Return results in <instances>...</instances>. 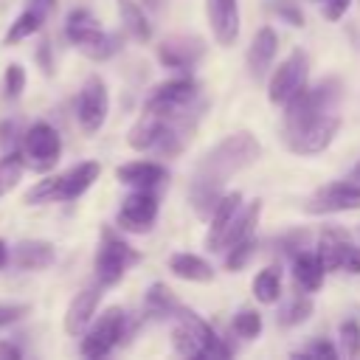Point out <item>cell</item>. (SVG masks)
Here are the masks:
<instances>
[{
    "label": "cell",
    "instance_id": "1",
    "mask_svg": "<svg viewBox=\"0 0 360 360\" xmlns=\"http://www.w3.org/2000/svg\"><path fill=\"white\" fill-rule=\"evenodd\" d=\"M259 155H262V143L256 141L253 132H233L208 149V155L197 163V177L222 186L233 174L256 163Z\"/></svg>",
    "mask_w": 360,
    "mask_h": 360
},
{
    "label": "cell",
    "instance_id": "2",
    "mask_svg": "<svg viewBox=\"0 0 360 360\" xmlns=\"http://www.w3.org/2000/svg\"><path fill=\"white\" fill-rule=\"evenodd\" d=\"M172 346L183 357H228L231 349L219 340V335L188 307L174 309V326H172Z\"/></svg>",
    "mask_w": 360,
    "mask_h": 360
},
{
    "label": "cell",
    "instance_id": "3",
    "mask_svg": "<svg viewBox=\"0 0 360 360\" xmlns=\"http://www.w3.org/2000/svg\"><path fill=\"white\" fill-rule=\"evenodd\" d=\"M65 37L90 59L96 62H104L110 59L115 51H118V37L107 34L98 28L96 17L84 8H73L68 14V22H65Z\"/></svg>",
    "mask_w": 360,
    "mask_h": 360
},
{
    "label": "cell",
    "instance_id": "4",
    "mask_svg": "<svg viewBox=\"0 0 360 360\" xmlns=\"http://www.w3.org/2000/svg\"><path fill=\"white\" fill-rule=\"evenodd\" d=\"M338 96H340V82H335V79H323L315 87L298 90L284 104V127H298V124H307V121L329 112V107L335 104Z\"/></svg>",
    "mask_w": 360,
    "mask_h": 360
},
{
    "label": "cell",
    "instance_id": "5",
    "mask_svg": "<svg viewBox=\"0 0 360 360\" xmlns=\"http://www.w3.org/2000/svg\"><path fill=\"white\" fill-rule=\"evenodd\" d=\"M338 129H340L338 115L323 112V115H318V118H312L307 124L284 127V143L295 155H318V152H323L335 141Z\"/></svg>",
    "mask_w": 360,
    "mask_h": 360
},
{
    "label": "cell",
    "instance_id": "6",
    "mask_svg": "<svg viewBox=\"0 0 360 360\" xmlns=\"http://www.w3.org/2000/svg\"><path fill=\"white\" fill-rule=\"evenodd\" d=\"M124 332H127V312L121 307H110L101 312V318L87 329V335L82 338V354L84 357H107L121 340H124Z\"/></svg>",
    "mask_w": 360,
    "mask_h": 360
},
{
    "label": "cell",
    "instance_id": "7",
    "mask_svg": "<svg viewBox=\"0 0 360 360\" xmlns=\"http://www.w3.org/2000/svg\"><path fill=\"white\" fill-rule=\"evenodd\" d=\"M62 155V138L48 121H37L22 138V163L34 172H51Z\"/></svg>",
    "mask_w": 360,
    "mask_h": 360
},
{
    "label": "cell",
    "instance_id": "8",
    "mask_svg": "<svg viewBox=\"0 0 360 360\" xmlns=\"http://www.w3.org/2000/svg\"><path fill=\"white\" fill-rule=\"evenodd\" d=\"M138 262V253L124 242L118 239L112 231H104L101 236V245H98V253H96V278L101 287H112L124 278V273L129 270V264Z\"/></svg>",
    "mask_w": 360,
    "mask_h": 360
},
{
    "label": "cell",
    "instance_id": "9",
    "mask_svg": "<svg viewBox=\"0 0 360 360\" xmlns=\"http://www.w3.org/2000/svg\"><path fill=\"white\" fill-rule=\"evenodd\" d=\"M329 270H346L352 276H360V245L352 242V236L340 228H326L318 239V250H315Z\"/></svg>",
    "mask_w": 360,
    "mask_h": 360
},
{
    "label": "cell",
    "instance_id": "10",
    "mask_svg": "<svg viewBox=\"0 0 360 360\" xmlns=\"http://www.w3.org/2000/svg\"><path fill=\"white\" fill-rule=\"evenodd\" d=\"M307 79H309V59L304 51H292L278 68L276 73L270 76V84H267V98L278 107H284L298 90L307 87Z\"/></svg>",
    "mask_w": 360,
    "mask_h": 360
},
{
    "label": "cell",
    "instance_id": "11",
    "mask_svg": "<svg viewBox=\"0 0 360 360\" xmlns=\"http://www.w3.org/2000/svg\"><path fill=\"white\" fill-rule=\"evenodd\" d=\"M197 98V82L191 76H177L152 87L143 110H155L163 115H186L183 110Z\"/></svg>",
    "mask_w": 360,
    "mask_h": 360
},
{
    "label": "cell",
    "instance_id": "12",
    "mask_svg": "<svg viewBox=\"0 0 360 360\" xmlns=\"http://www.w3.org/2000/svg\"><path fill=\"white\" fill-rule=\"evenodd\" d=\"M107 110H110V96H107V84L98 79V76H90L76 98V118L82 124V129L87 135L98 132L104 118H107Z\"/></svg>",
    "mask_w": 360,
    "mask_h": 360
},
{
    "label": "cell",
    "instance_id": "13",
    "mask_svg": "<svg viewBox=\"0 0 360 360\" xmlns=\"http://www.w3.org/2000/svg\"><path fill=\"white\" fill-rule=\"evenodd\" d=\"M158 217V197L152 194V188H135L118 211V228L129 231V233H146L152 228Z\"/></svg>",
    "mask_w": 360,
    "mask_h": 360
},
{
    "label": "cell",
    "instance_id": "14",
    "mask_svg": "<svg viewBox=\"0 0 360 360\" xmlns=\"http://www.w3.org/2000/svg\"><path fill=\"white\" fill-rule=\"evenodd\" d=\"M360 208V183L338 180L315 191V197L307 202L309 214H335V211H357Z\"/></svg>",
    "mask_w": 360,
    "mask_h": 360
},
{
    "label": "cell",
    "instance_id": "15",
    "mask_svg": "<svg viewBox=\"0 0 360 360\" xmlns=\"http://www.w3.org/2000/svg\"><path fill=\"white\" fill-rule=\"evenodd\" d=\"M202 53L205 45L197 37H169L158 45V59L166 68H180V70H191Z\"/></svg>",
    "mask_w": 360,
    "mask_h": 360
},
{
    "label": "cell",
    "instance_id": "16",
    "mask_svg": "<svg viewBox=\"0 0 360 360\" xmlns=\"http://www.w3.org/2000/svg\"><path fill=\"white\" fill-rule=\"evenodd\" d=\"M208 22L214 31V39L219 45H233L239 39V3L236 0H205Z\"/></svg>",
    "mask_w": 360,
    "mask_h": 360
},
{
    "label": "cell",
    "instance_id": "17",
    "mask_svg": "<svg viewBox=\"0 0 360 360\" xmlns=\"http://www.w3.org/2000/svg\"><path fill=\"white\" fill-rule=\"evenodd\" d=\"M172 118L177 115H163V112H155V110H143V115L138 118V124L129 129L127 135V143L138 152H146V149H155L160 143V138L166 135Z\"/></svg>",
    "mask_w": 360,
    "mask_h": 360
},
{
    "label": "cell",
    "instance_id": "18",
    "mask_svg": "<svg viewBox=\"0 0 360 360\" xmlns=\"http://www.w3.org/2000/svg\"><path fill=\"white\" fill-rule=\"evenodd\" d=\"M98 301H101V284L98 287H84L82 292H76L73 301L65 309V332L68 335H82L90 326L93 315H96Z\"/></svg>",
    "mask_w": 360,
    "mask_h": 360
},
{
    "label": "cell",
    "instance_id": "19",
    "mask_svg": "<svg viewBox=\"0 0 360 360\" xmlns=\"http://www.w3.org/2000/svg\"><path fill=\"white\" fill-rule=\"evenodd\" d=\"M278 51V34L270 25H262L248 48V70L253 79H264L270 73V65Z\"/></svg>",
    "mask_w": 360,
    "mask_h": 360
},
{
    "label": "cell",
    "instance_id": "20",
    "mask_svg": "<svg viewBox=\"0 0 360 360\" xmlns=\"http://www.w3.org/2000/svg\"><path fill=\"white\" fill-rule=\"evenodd\" d=\"M242 205V194L239 191H222V197H219V202L214 205V211H211V225H208V236H205V248L208 250H222V239H225V231H228V225H231V219H233V214H236V208Z\"/></svg>",
    "mask_w": 360,
    "mask_h": 360
},
{
    "label": "cell",
    "instance_id": "21",
    "mask_svg": "<svg viewBox=\"0 0 360 360\" xmlns=\"http://www.w3.org/2000/svg\"><path fill=\"white\" fill-rule=\"evenodd\" d=\"M8 259L20 267V270H45L53 264L56 253H53V245L45 242V239H22L11 248Z\"/></svg>",
    "mask_w": 360,
    "mask_h": 360
},
{
    "label": "cell",
    "instance_id": "22",
    "mask_svg": "<svg viewBox=\"0 0 360 360\" xmlns=\"http://www.w3.org/2000/svg\"><path fill=\"white\" fill-rule=\"evenodd\" d=\"M115 177L132 188H155L166 180V169L155 160H132L115 169Z\"/></svg>",
    "mask_w": 360,
    "mask_h": 360
},
{
    "label": "cell",
    "instance_id": "23",
    "mask_svg": "<svg viewBox=\"0 0 360 360\" xmlns=\"http://www.w3.org/2000/svg\"><path fill=\"white\" fill-rule=\"evenodd\" d=\"M101 174V166L96 160H84L79 166H73L70 172L59 174V200H76L82 197Z\"/></svg>",
    "mask_w": 360,
    "mask_h": 360
},
{
    "label": "cell",
    "instance_id": "24",
    "mask_svg": "<svg viewBox=\"0 0 360 360\" xmlns=\"http://www.w3.org/2000/svg\"><path fill=\"white\" fill-rule=\"evenodd\" d=\"M292 276L304 292H318L326 276V267L315 250H298L292 259Z\"/></svg>",
    "mask_w": 360,
    "mask_h": 360
},
{
    "label": "cell",
    "instance_id": "25",
    "mask_svg": "<svg viewBox=\"0 0 360 360\" xmlns=\"http://www.w3.org/2000/svg\"><path fill=\"white\" fill-rule=\"evenodd\" d=\"M259 214H262V200H253L245 208L239 205L236 214H233V219H231V225H228V231H225L222 250L231 248V245H236V242H242V239H248V236H253L256 222H259Z\"/></svg>",
    "mask_w": 360,
    "mask_h": 360
},
{
    "label": "cell",
    "instance_id": "26",
    "mask_svg": "<svg viewBox=\"0 0 360 360\" xmlns=\"http://www.w3.org/2000/svg\"><path fill=\"white\" fill-rule=\"evenodd\" d=\"M169 270L177 276V278H186V281H211L214 278V267L202 259V256H194V253H172L169 256Z\"/></svg>",
    "mask_w": 360,
    "mask_h": 360
},
{
    "label": "cell",
    "instance_id": "27",
    "mask_svg": "<svg viewBox=\"0 0 360 360\" xmlns=\"http://www.w3.org/2000/svg\"><path fill=\"white\" fill-rule=\"evenodd\" d=\"M219 197H222V186L194 177V183H191V188H188V202H191V208H194L197 217L208 219L211 211H214V205L219 202Z\"/></svg>",
    "mask_w": 360,
    "mask_h": 360
},
{
    "label": "cell",
    "instance_id": "28",
    "mask_svg": "<svg viewBox=\"0 0 360 360\" xmlns=\"http://www.w3.org/2000/svg\"><path fill=\"white\" fill-rule=\"evenodd\" d=\"M118 14H121V22H124V28L129 31V37H135L138 42H149L152 25H149L143 8H141L135 0H118Z\"/></svg>",
    "mask_w": 360,
    "mask_h": 360
},
{
    "label": "cell",
    "instance_id": "29",
    "mask_svg": "<svg viewBox=\"0 0 360 360\" xmlns=\"http://www.w3.org/2000/svg\"><path fill=\"white\" fill-rule=\"evenodd\" d=\"M281 295V270L278 267H264L253 278V298L259 304H273Z\"/></svg>",
    "mask_w": 360,
    "mask_h": 360
},
{
    "label": "cell",
    "instance_id": "30",
    "mask_svg": "<svg viewBox=\"0 0 360 360\" xmlns=\"http://www.w3.org/2000/svg\"><path fill=\"white\" fill-rule=\"evenodd\" d=\"M143 307H146V312L152 315V318H169V315H174V309H177V298L172 295V290L166 287V284H152L149 290H146V298H143Z\"/></svg>",
    "mask_w": 360,
    "mask_h": 360
},
{
    "label": "cell",
    "instance_id": "31",
    "mask_svg": "<svg viewBox=\"0 0 360 360\" xmlns=\"http://www.w3.org/2000/svg\"><path fill=\"white\" fill-rule=\"evenodd\" d=\"M42 17L37 14V11H31V8H25L14 22H11V28L6 31V45H14V42H20V39H28V37H34L39 28H42Z\"/></svg>",
    "mask_w": 360,
    "mask_h": 360
},
{
    "label": "cell",
    "instance_id": "32",
    "mask_svg": "<svg viewBox=\"0 0 360 360\" xmlns=\"http://www.w3.org/2000/svg\"><path fill=\"white\" fill-rule=\"evenodd\" d=\"M22 169H25V163H22V155L20 152H6L0 158V197H6L20 183Z\"/></svg>",
    "mask_w": 360,
    "mask_h": 360
},
{
    "label": "cell",
    "instance_id": "33",
    "mask_svg": "<svg viewBox=\"0 0 360 360\" xmlns=\"http://www.w3.org/2000/svg\"><path fill=\"white\" fill-rule=\"evenodd\" d=\"M28 205H42V202H56L59 200V174L56 177H45L39 183H34L25 197H22Z\"/></svg>",
    "mask_w": 360,
    "mask_h": 360
},
{
    "label": "cell",
    "instance_id": "34",
    "mask_svg": "<svg viewBox=\"0 0 360 360\" xmlns=\"http://www.w3.org/2000/svg\"><path fill=\"white\" fill-rule=\"evenodd\" d=\"M309 315H312V301H309L307 295H298V298H292V301L278 312V323H281V326H298V323H304Z\"/></svg>",
    "mask_w": 360,
    "mask_h": 360
},
{
    "label": "cell",
    "instance_id": "35",
    "mask_svg": "<svg viewBox=\"0 0 360 360\" xmlns=\"http://www.w3.org/2000/svg\"><path fill=\"white\" fill-rule=\"evenodd\" d=\"M233 332L239 335V338H256L259 332H262V315L256 312V309H239L236 315H233Z\"/></svg>",
    "mask_w": 360,
    "mask_h": 360
},
{
    "label": "cell",
    "instance_id": "36",
    "mask_svg": "<svg viewBox=\"0 0 360 360\" xmlns=\"http://www.w3.org/2000/svg\"><path fill=\"white\" fill-rule=\"evenodd\" d=\"M228 250V256H225V264H228V270H239V267H245L248 262H250V256H253V250H256V242H253V236H248V239H242V242H236V245H231V248H225Z\"/></svg>",
    "mask_w": 360,
    "mask_h": 360
},
{
    "label": "cell",
    "instance_id": "37",
    "mask_svg": "<svg viewBox=\"0 0 360 360\" xmlns=\"http://www.w3.org/2000/svg\"><path fill=\"white\" fill-rule=\"evenodd\" d=\"M340 343H343L346 357H360V323L357 321L340 323Z\"/></svg>",
    "mask_w": 360,
    "mask_h": 360
},
{
    "label": "cell",
    "instance_id": "38",
    "mask_svg": "<svg viewBox=\"0 0 360 360\" xmlns=\"http://www.w3.org/2000/svg\"><path fill=\"white\" fill-rule=\"evenodd\" d=\"M3 82H6V96H8V98H17V96L25 90V68H22L20 62L8 65Z\"/></svg>",
    "mask_w": 360,
    "mask_h": 360
},
{
    "label": "cell",
    "instance_id": "39",
    "mask_svg": "<svg viewBox=\"0 0 360 360\" xmlns=\"http://www.w3.org/2000/svg\"><path fill=\"white\" fill-rule=\"evenodd\" d=\"M270 11L278 14L284 22H290V25H295V28L304 25V14H301V8H298L292 0H273V3H270Z\"/></svg>",
    "mask_w": 360,
    "mask_h": 360
},
{
    "label": "cell",
    "instance_id": "40",
    "mask_svg": "<svg viewBox=\"0 0 360 360\" xmlns=\"http://www.w3.org/2000/svg\"><path fill=\"white\" fill-rule=\"evenodd\" d=\"M298 357H326V360H332V357H338V349L329 343V340H315L307 352H301Z\"/></svg>",
    "mask_w": 360,
    "mask_h": 360
},
{
    "label": "cell",
    "instance_id": "41",
    "mask_svg": "<svg viewBox=\"0 0 360 360\" xmlns=\"http://www.w3.org/2000/svg\"><path fill=\"white\" fill-rule=\"evenodd\" d=\"M28 312L25 304H0V326H8L14 321H20Z\"/></svg>",
    "mask_w": 360,
    "mask_h": 360
},
{
    "label": "cell",
    "instance_id": "42",
    "mask_svg": "<svg viewBox=\"0 0 360 360\" xmlns=\"http://www.w3.org/2000/svg\"><path fill=\"white\" fill-rule=\"evenodd\" d=\"M349 6H352V0H326V3H323V17L332 20V22H338V20L346 14Z\"/></svg>",
    "mask_w": 360,
    "mask_h": 360
},
{
    "label": "cell",
    "instance_id": "43",
    "mask_svg": "<svg viewBox=\"0 0 360 360\" xmlns=\"http://www.w3.org/2000/svg\"><path fill=\"white\" fill-rule=\"evenodd\" d=\"M25 8L37 11V14L45 20V17H51V14H53V8H56V0H25Z\"/></svg>",
    "mask_w": 360,
    "mask_h": 360
},
{
    "label": "cell",
    "instance_id": "44",
    "mask_svg": "<svg viewBox=\"0 0 360 360\" xmlns=\"http://www.w3.org/2000/svg\"><path fill=\"white\" fill-rule=\"evenodd\" d=\"M0 360H20V349L8 340H0Z\"/></svg>",
    "mask_w": 360,
    "mask_h": 360
},
{
    "label": "cell",
    "instance_id": "45",
    "mask_svg": "<svg viewBox=\"0 0 360 360\" xmlns=\"http://www.w3.org/2000/svg\"><path fill=\"white\" fill-rule=\"evenodd\" d=\"M39 62H42V70L51 73V59H48V42L39 45Z\"/></svg>",
    "mask_w": 360,
    "mask_h": 360
},
{
    "label": "cell",
    "instance_id": "46",
    "mask_svg": "<svg viewBox=\"0 0 360 360\" xmlns=\"http://www.w3.org/2000/svg\"><path fill=\"white\" fill-rule=\"evenodd\" d=\"M8 264V248H6V242L0 239V267H6Z\"/></svg>",
    "mask_w": 360,
    "mask_h": 360
},
{
    "label": "cell",
    "instance_id": "47",
    "mask_svg": "<svg viewBox=\"0 0 360 360\" xmlns=\"http://www.w3.org/2000/svg\"><path fill=\"white\" fill-rule=\"evenodd\" d=\"M143 6H146V8H152V11H158V8L163 6V0H143Z\"/></svg>",
    "mask_w": 360,
    "mask_h": 360
},
{
    "label": "cell",
    "instance_id": "48",
    "mask_svg": "<svg viewBox=\"0 0 360 360\" xmlns=\"http://www.w3.org/2000/svg\"><path fill=\"white\" fill-rule=\"evenodd\" d=\"M352 174H354V180H360V163L354 166V172H352Z\"/></svg>",
    "mask_w": 360,
    "mask_h": 360
},
{
    "label": "cell",
    "instance_id": "49",
    "mask_svg": "<svg viewBox=\"0 0 360 360\" xmlns=\"http://www.w3.org/2000/svg\"><path fill=\"white\" fill-rule=\"evenodd\" d=\"M318 3H326V0H318Z\"/></svg>",
    "mask_w": 360,
    "mask_h": 360
}]
</instances>
